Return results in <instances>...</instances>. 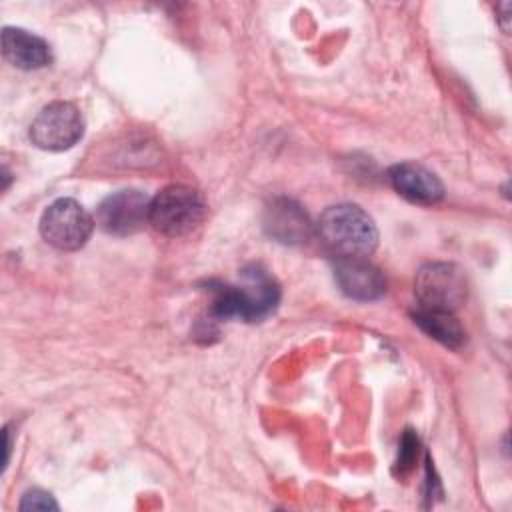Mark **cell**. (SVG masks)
<instances>
[{"instance_id":"cell-1","label":"cell","mask_w":512,"mask_h":512,"mask_svg":"<svg viewBox=\"0 0 512 512\" xmlns=\"http://www.w3.org/2000/svg\"><path fill=\"white\" fill-rule=\"evenodd\" d=\"M322 242L340 258H364L378 246V228L356 204L328 206L316 224Z\"/></svg>"},{"instance_id":"cell-2","label":"cell","mask_w":512,"mask_h":512,"mask_svg":"<svg viewBox=\"0 0 512 512\" xmlns=\"http://www.w3.org/2000/svg\"><path fill=\"white\" fill-rule=\"evenodd\" d=\"M242 278L244 282L240 286L220 284L212 288V316L220 320L240 318L246 322H256L276 308L280 298L278 284L262 268H246Z\"/></svg>"},{"instance_id":"cell-3","label":"cell","mask_w":512,"mask_h":512,"mask_svg":"<svg viewBox=\"0 0 512 512\" xmlns=\"http://www.w3.org/2000/svg\"><path fill=\"white\" fill-rule=\"evenodd\" d=\"M204 216L202 196L184 184H170L150 200L148 224L170 238L192 232Z\"/></svg>"},{"instance_id":"cell-4","label":"cell","mask_w":512,"mask_h":512,"mask_svg":"<svg viewBox=\"0 0 512 512\" xmlns=\"http://www.w3.org/2000/svg\"><path fill=\"white\" fill-rule=\"evenodd\" d=\"M96 222L90 212L74 198H60L52 202L40 218L42 238L64 252L82 248L92 236Z\"/></svg>"},{"instance_id":"cell-5","label":"cell","mask_w":512,"mask_h":512,"mask_svg":"<svg viewBox=\"0 0 512 512\" xmlns=\"http://www.w3.org/2000/svg\"><path fill=\"white\" fill-rule=\"evenodd\" d=\"M464 272L452 262H428L414 280V294L420 308L454 312L466 300Z\"/></svg>"},{"instance_id":"cell-6","label":"cell","mask_w":512,"mask_h":512,"mask_svg":"<svg viewBox=\"0 0 512 512\" xmlns=\"http://www.w3.org/2000/svg\"><path fill=\"white\" fill-rule=\"evenodd\" d=\"M28 136L36 148L62 152L78 144L84 136V118L72 102L56 100L36 114Z\"/></svg>"},{"instance_id":"cell-7","label":"cell","mask_w":512,"mask_h":512,"mask_svg":"<svg viewBox=\"0 0 512 512\" xmlns=\"http://www.w3.org/2000/svg\"><path fill=\"white\" fill-rule=\"evenodd\" d=\"M150 200L140 190H118L106 196L96 208V226L112 236H130L148 224Z\"/></svg>"},{"instance_id":"cell-8","label":"cell","mask_w":512,"mask_h":512,"mask_svg":"<svg viewBox=\"0 0 512 512\" xmlns=\"http://www.w3.org/2000/svg\"><path fill=\"white\" fill-rule=\"evenodd\" d=\"M334 278L340 290L352 300H376L386 290L382 272L364 258H338Z\"/></svg>"},{"instance_id":"cell-9","label":"cell","mask_w":512,"mask_h":512,"mask_svg":"<svg viewBox=\"0 0 512 512\" xmlns=\"http://www.w3.org/2000/svg\"><path fill=\"white\" fill-rule=\"evenodd\" d=\"M388 180L402 198L414 204H436L444 198L442 180L420 164H394L388 170Z\"/></svg>"},{"instance_id":"cell-10","label":"cell","mask_w":512,"mask_h":512,"mask_svg":"<svg viewBox=\"0 0 512 512\" xmlns=\"http://www.w3.org/2000/svg\"><path fill=\"white\" fill-rule=\"evenodd\" d=\"M264 230L282 244H302L312 234V222L304 208L290 198H276L264 214Z\"/></svg>"},{"instance_id":"cell-11","label":"cell","mask_w":512,"mask_h":512,"mask_svg":"<svg viewBox=\"0 0 512 512\" xmlns=\"http://www.w3.org/2000/svg\"><path fill=\"white\" fill-rule=\"evenodd\" d=\"M2 54L20 70H38L50 64L52 52L44 38L16 26L2 30Z\"/></svg>"},{"instance_id":"cell-12","label":"cell","mask_w":512,"mask_h":512,"mask_svg":"<svg viewBox=\"0 0 512 512\" xmlns=\"http://www.w3.org/2000/svg\"><path fill=\"white\" fill-rule=\"evenodd\" d=\"M414 324L434 338L436 342L448 346V348H458L466 340V332L456 320L454 312H444V310H430V308H416L412 312Z\"/></svg>"},{"instance_id":"cell-13","label":"cell","mask_w":512,"mask_h":512,"mask_svg":"<svg viewBox=\"0 0 512 512\" xmlns=\"http://www.w3.org/2000/svg\"><path fill=\"white\" fill-rule=\"evenodd\" d=\"M416 456H418V438L412 434V430H406L400 440V454H398V462H396L398 468L402 472L410 470Z\"/></svg>"},{"instance_id":"cell-14","label":"cell","mask_w":512,"mask_h":512,"mask_svg":"<svg viewBox=\"0 0 512 512\" xmlns=\"http://www.w3.org/2000/svg\"><path fill=\"white\" fill-rule=\"evenodd\" d=\"M20 508L22 510H58V504L56 500L40 490V488H34V490H28L20 502Z\"/></svg>"}]
</instances>
